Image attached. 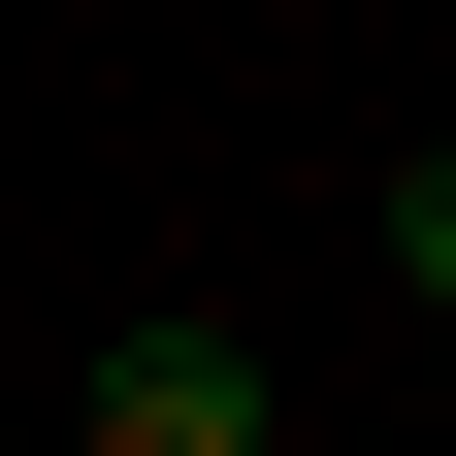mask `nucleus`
I'll list each match as a JSON object with an SVG mask.
<instances>
[{
    "instance_id": "1",
    "label": "nucleus",
    "mask_w": 456,
    "mask_h": 456,
    "mask_svg": "<svg viewBox=\"0 0 456 456\" xmlns=\"http://www.w3.org/2000/svg\"><path fill=\"white\" fill-rule=\"evenodd\" d=\"M98 456H261V359H228V326H131V359H98Z\"/></svg>"
},
{
    "instance_id": "2",
    "label": "nucleus",
    "mask_w": 456,
    "mask_h": 456,
    "mask_svg": "<svg viewBox=\"0 0 456 456\" xmlns=\"http://www.w3.org/2000/svg\"><path fill=\"white\" fill-rule=\"evenodd\" d=\"M391 261H424V294H456V163H424V196H391Z\"/></svg>"
}]
</instances>
